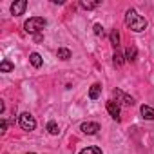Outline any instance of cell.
Returning a JSON list of instances; mask_svg holds the SVG:
<instances>
[{
    "label": "cell",
    "instance_id": "obj_10",
    "mask_svg": "<svg viewBox=\"0 0 154 154\" xmlns=\"http://www.w3.org/2000/svg\"><path fill=\"white\" fill-rule=\"evenodd\" d=\"M29 62H31V65L36 67V69L42 67V63H44V60H42V56H40L38 53H31V54H29Z\"/></svg>",
    "mask_w": 154,
    "mask_h": 154
},
{
    "label": "cell",
    "instance_id": "obj_20",
    "mask_svg": "<svg viewBox=\"0 0 154 154\" xmlns=\"http://www.w3.org/2000/svg\"><path fill=\"white\" fill-rule=\"evenodd\" d=\"M6 131H8V122H6V120H2V123H0V132L4 134Z\"/></svg>",
    "mask_w": 154,
    "mask_h": 154
},
{
    "label": "cell",
    "instance_id": "obj_8",
    "mask_svg": "<svg viewBox=\"0 0 154 154\" xmlns=\"http://www.w3.org/2000/svg\"><path fill=\"white\" fill-rule=\"evenodd\" d=\"M136 58H138V49L134 45H129L127 51H125V60L127 62H136Z\"/></svg>",
    "mask_w": 154,
    "mask_h": 154
},
{
    "label": "cell",
    "instance_id": "obj_6",
    "mask_svg": "<svg viewBox=\"0 0 154 154\" xmlns=\"http://www.w3.org/2000/svg\"><path fill=\"white\" fill-rule=\"evenodd\" d=\"M114 96H116L118 102H122V103H125V105H134V98L129 96V94H125L122 89H114Z\"/></svg>",
    "mask_w": 154,
    "mask_h": 154
},
{
    "label": "cell",
    "instance_id": "obj_4",
    "mask_svg": "<svg viewBox=\"0 0 154 154\" xmlns=\"http://www.w3.org/2000/svg\"><path fill=\"white\" fill-rule=\"evenodd\" d=\"M80 131H82L84 134L93 136V134H96V132L100 131V125H98L96 122H85V123H82V125H80Z\"/></svg>",
    "mask_w": 154,
    "mask_h": 154
},
{
    "label": "cell",
    "instance_id": "obj_2",
    "mask_svg": "<svg viewBox=\"0 0 154 154\" xmlns=\"http://www.w3.org/2000/svg\"><path fill=\"white\" fill-rule=\"evenodd\" d=\"M45 26H47V20H45V18H42V17H33V18H29V20L24 24V29H26V33H29V35H36V33H40Z\"/></svg>",
    "mask_w": 154,
    "mask_h": 154
},
{
    "label": "cell",
    "instance_id": "obj_15",
    "mask_svg": "<svg viewBox=\"0 0 154 154\" xmlns=\"http://www.w3.org/2000/svg\"><path fill=\"white\" fill-rule=\"evenodd\" d=\"M47 131H49V134H53V136L60 134V127H58V123H54V122H49V123H47Z\"/></svg>",
    "mask_w": 154,
    "mask_h": 154
},
{
    "label": "cell",
    "instance_id": "obj_5",
    "mask_svg": "<svg viewBox=\"0 0 154 154\" xmlns=\"http://www.w3.org/2000/svg\"><path fill=\"white\" fill-rule=\"evenodd\" d=\"M107 111H109V114H111V118L112 120H120V103L118 102H114V100H109L107 102Z\"/></svg>",
    "mask_w": 154,
    "mask_h": 154
},
{
    "label": "cell",
    "instance_id": "obj_7",
    "mask_svg": "<svg viewBox=\"0 0 154 154\" xmlns=\"http://www.w3.org/2000/svg\"><path fill=\"white\" fill-rule=\"evenodd\" d=\"M26 8H27V2H26V0H18V2H13V4H11V13H13L15 17H20V15H24Z\"/></svg>",
    "mask_w": 154,
    "mask_h": 154
},
{
    "label": "cell",
    "instance_id": "obj_13",
    "mask_svg": "<svg viewBox=\"0 0 154 154\" xmlns=\"http://www.w3.org/2000/svg\"><path fill=\"white\" fill-rule=\"evenodd\" d=\"M109 38H111V44H112L114 47H118V45H120V33H118L116 29H114V31H111Z\"/></svg>",
    "mask_w": 154,
    "mask_h": 154
},
{
    "label": "cell",
    "instance_id": "obj_16",
    "mask_svg": "<svg viewBox=\"0 0 154 154\" xmlns=\"http://www.w3.org/2000/svg\"><path fill=\"white\" fill-rule=\"evenodd\" d=\"M112 60H114V65H118V67H120V65H123L125 56H123L120 51H116V53H114V56H112Z\"/></svg>",
    "mask_w": 154,
    "mask_h": 154
},
{
    "label": "cell",
    "instance_id": "obj_12",
    "mask_svg": "<svg viewBox=\"0 0 154 154\" xmlns=\"http://www.w3.org/2000/svg\"><path fill=\"white\" fill-rule=\"evenodd\" d=\"M13 69H15V65L9 60H4L2 63H0V71H2V72H11Z\"/></svg>",
    "mask_w": 154,
    "mask_h": 154
},
{
    "label": "cell",
    "instance_id": "obj_1",
    "mask_svg": "<svg viewBox=\"0 0 154 154\" xmlns=\"http://www.w3.org/2000/svg\"><path fill=\"white\" fill-rule=\"evenodd\" d=\"M125 24H127V27L132 29L134 33H140V31H143V29L147 27V20H145L141 15H138L134 9H129V11L125 13Z\"/></svg>",
    "mask_w": 154,
    "mask_h": 154
},
{
    "label": "cell",
    "instance_id": "obj_18",
    "mask_svg": "<svg viewBox=\"0 0 154 154\" xmlns=\"http://www.w3.org/2000/svg\"><path fill=\"white\" fill-rule=\"evenodd\" d=\"M80 154H102V149H98V147H87V149L80 150Z\"/></svg>",
    "mask_w": 154,
    "mask_h": 154
},
{
    "label": "cell",
    "instance_id": "obj_14",
    "mask_svg": "<svg viewBox=\"0 0 154 154\" xmlns=\"http://www.w3.org/2000/svg\"><path fill=\"white\" fill-rule=\"evenodd\" d=\"M56 56H58L60 60H69V58H71V51H69V49H65V47H62V49H58Z\"/></svg>",
    "mask_w": 154,
    "mask_h": 154
},
{
    "label": "cell",
    "instance_id": "obj_11",
    "mask_svg": "<svg viewBox=\"0 0 154 154\" xmlns=\"http://www.w3.org/2000/svg\"><path fill=\"white\" fill-rule=\"evenodd\" d=\"M141 116L145 120H154V109L149 105H141Z\"/></svg>",
    "mask_w": 154,
    "mask_h": 154
},
{
    "label": "cell",
    "instance_id": "obj_19",
    "mask_svg": "<svg viewBox=\"0 0 154 154\" xmlns=\"http://www.w3.org/2000/svg\"><path fill=\"white\" fill-rule=\"evenodd\" d=\"M94 35H96V36H103V27H102V24H94Z\"/></svg>",
    "mask_w": 154,
    "mask_h": 154
},
{
    "label": "cell",
    "instance_id": "obj_17",
    "mask_svg": "<svg viewBox=\"0 0 154 154\" xmlns=\"http://www.w3.org/2000/svg\"><path fill=\"white\" fill-rule=\"evenodd\" d=\"M80 6H82L84 9H94V8H98V6H100V2H98V0H96V2H87V0H82Z\"/></svg>",
    "mask_w": 154,
    "mask_h": 154
},
{
    "label": "cell",
    "instance_id": "obj_21",
    "mask_svg": "<svg viewBox=\"0 0 154 154\" xmlns=\"http://www.w3.org/2000/svg\"><path fill=\"white\" fill-rule=\"evenodd\" d=\"M29 154H35V152H29Z\"/></svg>",
    "mask_w": 154,
    "mask_h": 154
},
{
    "label": "cell",
    "instance_id": "obj_3",
    "mask_svg": "<svg viewBox=\"0 0 154 154\" xmlns=\"http://www.w3.org/2000/svg\"><path fill=\"white\" fill-rule=\"evenodd\" d=\"M18 123H20V127H22L24 131H35V127H36V120H35V116H31L29 112H22V114L18 116Z\"/></svg>",
    "mask_w": 154,
    "mask_h": 154
},
{
    "label": "cell",
    "instance_id": "obj_9",
    "mask_svg": "<svg viewBox=\"0 0 154 154\" xmlns=\"http://www.w3.org/2000/svg\"><path fill=\"white\" fill-rule=\"evenodd\" d=\"M100 93H102V85L100 84H93L91 89H89V98L91 100H98L100 98Z\"/></svg>",
    "mask_w": 154,
    "mask_h": 154
}]
</instances>
